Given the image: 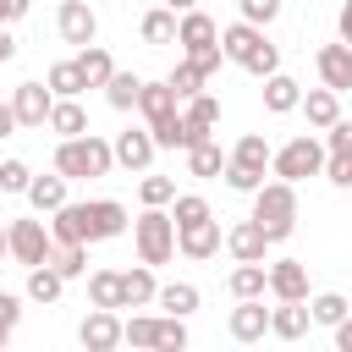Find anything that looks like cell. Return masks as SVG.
Instances as JSON below:
<instances>
[{"label":"cell","instance_id":"cell-1","mask_svg":"<svg viewBox=\"0 0 352 352\" xmlns=\"http://www.w3.org/2000/svg\"><path fill=\"white\" fill-rule=\"evenodd\" d=\"M110 165H116V154H110V143H104L99 132H82V138H60V143H55V170H60L66 182L110 176Z\"/></svg>","mask_w":352,"mask_h":352},{"label":"cell","instance_id":"cell-2","mask_svg":"<svg viewBox=\"0 0 352 352\" xmlns=\"http://www.w3.org/2000/svg\"><path fill=\"white\" fill-rule=\"evenodd\" d=\"M253 220L270 231V242H286L297 231V182H258L253 187Z\"/></svg>","mask_w":352,"mask_h":352},{"label":"cell","instance_id":"cell-3","mask_svg":"<svg viewBox=\"0 0 352 352\" xmlns=\"http://www.w3.org/2000/svg\"><path fill=\"white\" fill-rule=\"evenodd\" d=\"M132 248H138V258L143 264H170L176 258V220H170V209H154V204H143V214L132 220Z\"/></svg>","mask_w":352,"mask_h":352},{"label":"cell","instance_id":"cell-4","mask_svg":"<svg viewBox=\"0 0 352 352\" xmlns=\"http://www.w3.org/2000/svg\"><path fill=\"white\" fill-rule=\"evenodd\" d=\"M270 170H275L280 182H308V176H319V170H324V138L297 132L292 143H280V148L270 154Z\"/></svg>","mask_w":352,"mask_h":352},{"label":"cell","instance_id":"cell-5","mask_svg":"<svg viewBox=\"0 0 352 352\" xmlns=\"http://www.w3.org/2000/svg\"><path fill=\"white\" fill-rule=\"evenodd\" d=\"M6 242H11V264H22V270L44 264L50 248H55L50 220H11V226H6Z\"/></svg>","mask_w":352,"mask_h":352},{"label":"cell","instance_id":"cell-6","mask_svg":"<svg viewBox=\"0 0 352 352\" xmlns=\"http://www.w3.org/2000/svg\"><path fill=\"white\" fill-rule=\"evenodd\" d=\"M55 33H60V44H94L99 38V16H94V6L88 0H60V11H55Z\"/></svg>","mask_w":352,"mask_h":352},{"label":"cell","instance_id":"cell-7","mask_svg":"<svg viewBox=\"0 0 352 352\" xmlns=\"http://www.w3.org/2000/svg\"><path fill=\"white\" fill-rule=\"evenodd\" d=\"M264 280H270V297H275V302H308V264H302V258H275V264H264Z\"/></svg>","mask_w":352,"mask_h":352},{"label":"cell","instance_id":"cell-8","mask_svg":"<svg viewBox=\"0 0 352 352\" xmlns=\"http://www.w3.org/2000/svg\"><path fill=\"white\" fill-rule=\"evenodd\" d=\"M50 104H55L50 82H16V88H11V110H16V126H28V132H38V126L50 121Z\"/></svg>","mask_w":352,"mask_h":352},{"label":"cell","instance_id":"cell-9","mask_svg":"<svg viewBox=\"0 0 352 352\" xmlns=\"http://www.w3.org/2000/svg\"><path fill=\"white\" fill-rule=\"evenodd\" d=\"M110 154H116V165H121V170H148V165H154V154H160V143H154V132H148V126H126V132H116Z\"/></svg>","mask_w":352,"mask_h":352},{"label":"cell","instance_id":"cell-10","mask_svg":"<svg viewBox=\"0 0 352 352\" xmlns=\"http://www.w3.org/2000/svg\"><path fill=\"white\" fill-rule=\"evenodd\" d=\"M275 242H270V231L248 214V220H236L231 231H226V253L236 258V264H264V253H270Z\"/></svg>","mask_w":352,"mask_h":352},{"label":"cell","instance_id":"cell-11","mask_svg":"<svg viewBox=\"0 0 352 352\" xmlns=\"http://www.w3.org/2000/svg\"><path fill=\"white\" fill-rule=\"evenodd\" d=\"M226 330H231V341H242V346H248V341H264V336H270V308H264V297H236Z\"/></svg>","mask_w":352,"mask_h":352},{"label":"cell","instance_id":"cell-12","mask_svg":"<svg viewBox=\"0 0 352 352\" xmlns=\"http://www.w3.org/2000/svg\"><path fill=\"white\" fill-rule=\"evenodd\" d=\"M77 341L88 352H116L121 346V314L116 308H88V319L77 324Z\"/></svg>","mask_w":352,"mask_h":352},{"label":"cell","instance_id":"cell-13","mask_svg":"<svg viewBox=\"0 0 352 352\" xmlns=\"http://www.w3.org/2000/svg\"><path fill=\"white\" fill-rule=\"evenodd\" d=\"M214 38H220V22H214L204 6L176 11V50H182V55H192V50H204V44H214Z\"/></svg>","mask_w":352,"mask_h":352},{"label":"cell","instance_id":"cell-14","mask_svg":"<svg viewBox=\"0 0 352 352\" xmlns=\"http://www.w3.org/2000/svg\"><path fill=\"white\" fill-rule=\"evenodd\" d=\"M220 220H198V226H176V253L182 258H192V264H204V258H214L220 253Z\"/></svg>","mask_w":352,"mask_h":352},{"label":"cell","instance_id":"cell-15","mask_svg":"<svg viewBox=\"0 0 352 352\" xmlns=\"http://www.w3.org/2000/svg\"><path fill=\"white\" fill-rule=\"evenodd\" d=\"M314 66H319V82L346 94L352 88V44H319L314 50Z\"/></svg>","mask_w":352,"mask_h":352},{"label":"cell","instance_id":"cell-16","mask_svg":"<svg viewBox=\"0 0 352 352\" xmlns=\"http://www.w3.org/2000/svg\"><path fill=\"white\" fill-rule=\"evenodd\" d=\"M182 126H187V143L209 138V132L220 126V99H214V94H192V99H182Z\"/></svg>","mask_w":352,"mask_h":352},{"label":"cell","instance_id":"cell-17","mask_svg":"<svg viewBox=\"0 0 352 352\" xmlns=\"http://www.w3.org/2000/svg\"><path fill=\"white\" fill-rule=\"evenodd\" d=\"M121 231H126V204L94 198V204H88V242H116Z\"/></svg>","mask_w":352,"mask_h":352},{"label":"cell","instance_id":"cell-18","mask_svg":"<svg viewBox=\"0 0 352 352\" xmlns=\"http://www.w3.org/2000/svg\"><path fill=\"white\" fill-rule=\"evenodd\" d=\"M154 292H160V280H154V264H132V270H121V308H148L154 302Z\"/></svg>","mask_w":352,"mask_h":352},{"label":"cell","instance_id":"cell-19","mask_svg":"<svg viewBox=\"0 0 352 352\" xmlns=\"http://www.w3.org/2000/svg\"><path fill=\"white\" fill-rule=\"evenodd\" d=\"M258 44H264V28H253V22H242V16H236L231 28H220V50H226V60H231V66H242Z\"/></svg>","mask_w":352,"mask_h":352},{"label":"cell","instance_id":"cell-20","mask_svg":"<svg viewBox=\"0 0 352 352\" xmlns=\"http://www.w3.org/2000/svg\"><path fill=\"white\" fill-rule=\"evenodd\" d=\"M297 99H302V82H297L292 72H270V77H264V110H270V116H292Z\"/></svg>","mask_w":352,"mask_h":352},{"label":"cell","instance_id":"cell-21","mask_svg":"<svg viewBox=\"0 0 352 352\" xmlns=\"http://www.w3.org/2000/svg\"><path fill=\"white\" fill-rule=\"evenodd\" d=\"M297 110H302V116H308V126H314V132H324V126H330V121H336V116H341V94H336V88H324V82H319V88H308V94H302V99H297Z\"/></svg>","mask_w":352,"mask_h":352},{"label":"cell","instance_id":"cell-22","mask_svg":"<svg viewBox=\"0 0 352 352\" xmlns=\"http://www.w3.org/2000/svg\"><path fill=\"white\" fill-rule=\"evenodd\" d=\"M50 236L55 242H88V204H60V209H50Z\"/></svg>","mask_w":352,"mask_h":352},{"label":"cell","instance_id":"cell-23","mask_svg":"<svg viewBox=\"0 0 352 352\" xmlns=\"http://www.w3.org/2000/svg\"><path fill=\"white\" fill-rule=\"evenodd\" d=\"M60 292H66V280H60V270H55L50 258L28 270V286H22V297H28V302H38V308H50V302H60Z\"/></svg>","mask_w":352,"mask_h":352},{"label":"cell","instance_id":"cell-24","mask_svg":"<svg viewBox=\"0 0 352 352\" xmlns=\"http://www.w3.org/2000/svg\"><path fill=\"white\" fill-rule=\"evenodd\" d=\"M308 324H314L308 302H275L270 308V336H280V341H302Z\"/></svg>","mask_w":352,"mask_h":352},{"label":"cell","instance_id":"cell-25","mask_svg":"<svg viewBox=\"0 0 352 352\" xmlns=\"http://www.w3.org/2000/svg\"><path fill=\"white\" fill-rule=\"evenodd\" d=\"M182 154H187V176H198V182H209V176L226 170V148H220L214 138H198V143H187Z\"/></svg>","mask_w":352,"mask_h":352},{"label":"cell","instance_id":"cell-26","mask_svg":"<svg viewBox=\"0 0 352 352\" xmlns=\"http://www.w3.org/2000/svg\"><path fill=\"white\" fill-rule=\"evenodd\" d=\"M66 187H72V182H66L60 170H50V176H33L22 198L33 204V214H50V209H60V204H66Z\"/></svg>","mask_w":352,"mask_h":352},{"label":"cell","instance_id":"cell-27","mask_svg":"<svg viewBox=\"0 0 352 352\" xmlns=\"http://www.w3.org/2000/svg\"><path fill=\"white\" fill-rule=\"evenodd\" d=\"M44 126H50L55 138H82V132H94V126H88V110H82L77 99H55V104H50V121H44Z\"/></svg>","mask_w":352,"mask_h":352},{"label":"cell","instance_id":"cell-28","mask_svg":"<svg viewBox=\"0 0 352 352\" xmlns=\"http://www.w3.org/2000/svg\"><path fill=\"white\" fill-rule=\"evenodd\" d=\"M77 72H82V82H88V88H104V82H110V72H116V60H110V50L94 38V44H82V50H77Z\"/></svg>","mask_w":352,"mask_h":352},{"label":"cell","instance_id":"cell-29","mask_svg":"<svg viewBox=\"0 0 352 352\" xmlns=\"http://www.w3.org/2000/svg\"><path fill=\"white\" fill-rule=\"evenodd\" d=\"M154 302H160L165 314H182V319H187V314H198V302H204V292H198L192 280H165V286L154 292Z\"/></svg>","mask_w":352,"mask_h":352},{"label":"cell","instance_id":"cell-30","mask_svg":"<svg viewBox=\"0 0 352 352\" xmlns=\"http://www.w3.org/2000/svg\"><path fill=\"white\" fill-rule=\"evenodd\" d=\"M50 264L60 270V280H82L88 275V242H55L50 248Z\"/></svg>","mask_w":352,"mask_h":352},{"label":"cell","instance_id":"cell-31","mask_svg":"<svg viewBox=\"0 0 352 352\" xmlns=\"http://www.w3.org/2000/svg\"><path fill=\"white\" fill-rule=\"evenodd\" d=\"M138 33H143V44H176V11H170V6H154V11H143Z\"/></svg>","mask_w":352,"mask_h":352},{"label":"cell","instance_id":"cell-32","mask_svg":"<svg viewBox=\"0 0 352 352\" xmlns=\"http://www.w3.org/2000/svg\"><path fill=\"white\" fill-rule=\"evenodd\" d=\"M138 88H143V77L138 72H110V82H104V99H110V110H138Z\"/></svg>","mask_w":352,"mask_h":352},{"label":"cell","instance_id":"cell-33","mask_svg":"<svg viewBox=\"0 0 352 352\" xmlns=\"http://www.w3.org/2000/svg\"><path fill=\"white\" fill-rule=\"evenodd\" d=\"M270 154H275V148H270V138L248 132V138H236V148H231L226 160H236V165H248V170H258V176H264V170H270Z\"/></svg>","mask_w":352,"mask_h":352},{"label":"cell","instance_id":"cell-34","mask_svg":"<svg viewBox=\"0 0 352 352\" xmlns=\"http://www.w3.org/2000/svg\"><path fill=\"white\" fill-rule=\"evenodd\" d=\"M308 314H314V324H341L346 314H352V302L341 297V292H308Z\"/></svg>","mask_w":352,"mask_h":352},{"label":"cell","instance_id":"cell-35","mask_svg":"<svg viewBox=\"0 0 352 352\" xmlns=\"http://www.w3.org/2000/svg\"><path fill=\"white\" fill-rule=\"evenodd\" d=\"M44 82H50V94L55 99H77L88 82H82V72H77V60H55L50 72H44Z\"/></svg>","mask_w":352,"mask_h":352},{"label":"cell","instance_id":"cell-36","mask_svg":"<svg viewBox=\"0 0 352 352\" xmlns=\"http://www.w3.org/2000/svg\"><path fill=\"white\" fill-rule=\"evenodd\" d=\"M165 209H170V220H176V226H198V220H214V209H209V198H204V192H176Z\"/></svg>","mask_w":352,"mask_h":352},{"label":"cell","instance_id":"cell-37","mask_svg":"<svg viewBox=\"0 0 352 352\" xmlns=\"http://www.w3.org/2000/svg\"><path fill=\"white\" fill-rule=\"evenodd\" d=\"M88 302L94 308H121V270H94L88 275Z\"/></svg>","mask_w":352,"mask_h":352},{"label":"cell","instance_id":"cell-38","mask_svg":"<svg viewBox=\"0 0 352 352\" xmlns=\"http://www.w3.org/2000/svg\"><path fill=\"white\" fill-rule=\"evenodd\" d=\"M165 82L176 88V99H192V94H204V82H209V77H204V72H198V66L182 55V60L170 66V77H165Z\"/></svg>","mask_w":352,"mask_h":352},{"label":"cell","instance_id":"cell-39","mask_svg":"<svg viewBox=\"0 0 352 352\" xmlns=\"http://www.w3.org/2000/svg\"><path fill=\"white\" fill-rule=\"evenodd\" d=\"M170 198H176V176H154V170H143V182H138V204L165 209Z\"/></svg>","mask_w":352,"mask_h":352},{"label":"cell","instance_id":"cell-40","mask_svg":"<svg viewBox=\"0 0 352 352\" xmlns=\"http://www.w3.org/2000/svg\"><path fill=\"white\" fill-rule=\"evenodd\" d=\"M270 280H264V264H236L231 270V297H264Z\"/></svg>","mask_w":352,"mask_h":352},{"label":"cell","instance_id":"cell-41","mask_svg":"<svg viewBox=\"0 0 352 352\" xmlns=\"http://www.w3.org/2000/svg\"><path fill=\"white\" fill-rule=\"evenodd\" d=\"M154 336H160V319H154V314L121 319V346H154Z\"/></svg>","mask_w":352,"mask_h":352},{"label":"cell","instance_id":"cell-42","mask_svg":"<svg viewBox=\"0 0 352 352\" xmlns=\"http://www.w3.org/2000/svg\"><path fill=\"white\" fill-rule=\"evenodd\" d=\"M242 72H248V77H258V82H264V77H270V72H280V50H275V44H270V38H264V44H258V50H253V55H248V60H242Z\"/></svg>","mask_w":352,"mask_h":352},{"label":"cell","instance_id":"cell-43","mask_svg":"<svg viewBox=\"0 0 352 352\" xmlns=\"http://www.w3.org/2000/svg\"><path fill=\"white\" fill-rule=\"evenodd\" d=\"M154 346H160V352H182V346H187V319H182V314H165Z\"/></svg>","mask_w":352,"mask_h":352},{"label":"cell","instance_id":"cell-44","mask_svg":"<svg viewBox=\"0 0 352 352\" xmlns=\"http://www.w3.org/2000/svg\"><path fill=\"white\" fill-rule=\"evenodd\" d=\"M28 182H33V170H28V160H0V192H28Z\"/></svg>","mask_w":352,"mask_h":352},{"label":"cell","instance_id":"cell-45","mask_svg":"<svg viewBox=\"0 0 352 352\" xmlns=\"http://www.w3.org/2000/svg\"><path fill=\"white\" fill-rule=\"evenodd\" d=\"M236 11H242V22H253V28H270V22L280 16V0H236Z\"/></svg>","mask_w":352,"mask_h":352},{"label":"cell","instance_id":"cell-46","mask_svg":"<svg viewBox=\"0 0 352 352\" xmlns=\"http://www.w3.org/2000/svg\"><path fill=\"white\" fill-rule=\"evenodd\" d=\"M319 176L346 192V187H352V154H324V170H319Z\"/></svg>","mask_w":352,"mask_h":352},{"label":"cell","instance_id":"cell-47","mask_svg":"<svg viewBox=\"0 0 352 352\" xmlns=\"http://www.w3.org/2000/svg\"><path fill=\"white\" fill-rule=\"evenodd\" d=\"M220 176H226V187H231V192H253V187L264 182L258 170H248V165H236V160H226V170H220Z\"/></svg>","mask_w":352,"mask_h":352},{"label":"cell","instance_id":"cell-48","mask_svg":"<svg viewBox=\"0 0 352 352\" xmlns=\"http://www.w3.org/2000/svg\"><path fill=\"white\" fill-rule=\"evenodd\" d=\"M324 154H352V121L336 116V121L324 126Z\"/></svg>","mask_w":352,"mask_h":352},{"label":"cell","instance_id":"cell-49","mask_svg":"<svg viewBox=\"0 0 352 352\" xmlns=\"http://www.w3.org/2000/svg\"><path fill=\"white\" fill-rule=\"evenodd\" d=\"M187 60H192V66H198V72L209 77V72H220V60H226V50H220V38H214V44H204V50H192Z\"/></svg>","mask_w":352,"mask_h":352},{"label":"cell","instance_id":"cell-50","mask_svg":"<svg viewBox=\"0 0 352 352\" xmlns=\"http://www.w3.org/2000/svg\"><path fill=\"white\" fill-rule=\"evenodd\" d=\"M16 319H22V297H16V292H0V330L11 336V330H16Z\"/></svg>","mask_w":352,"mask_h":352},{"label":"cell","instance_id":"cell-51","mask_svg":"<svg viewBox=\"0 0 352 352\" xmlns=\"http://www.w3.org/2000/svg\"><path fill=\"white\" fill-rule=\"evenodd\" d=\"M336 33H341V44H352V0H341V11H336Z\"/></svg>","mask_w":352,"mask_h":352},{"label":"cell","instance_id":"cell-52","mask_svg":"<svg viewBox=\"0 0 352 352\" xmlns=\"http://www.w3.org/2000/svg\"><path fill=\"white\" fill-rule=\"evenodd\" d=\"M11 132H22V126H16V110H11V99H0V138H11Z\"/></svg>","mask_w":352,"mask_h":352},{"label":"cell","instance_id":"cell-53","mask_svg":"<svg viewBox=\"0 0 352 352\" xmlns=\"http://www.w3.org/2000/svg\"><path fill=\"white\" fill-rule=\"evenodd\" d=\"M330 330H336V346H341V352H352V314H346L341 324H330Z\"/></svg>","mask_w":352,"mask_h":352},{"label":"cell","instance_id":"cell-54","mask_svg":"<svg viewBox=\"0 0 352 352\" xmlns=\"http://www.w3.org/2000/svg\"><path fill=\"white\" fill-rule=\"evenodd\" d=\"M33 11V0H6V22H22Z\"/></svg>","mask_w":352,"mask_h":352},{"label":"cell","instance_id":"cell-55","mask_svg":"<svg viewBox=\"0 0 352 352\" xmlns=\"http://www.w3.org/2000/svg\"><path fill=\"white\" fill-rule=\"evenodd\" d=\"M16 55V38H11V28H0V66Z\"/></svg>","mask_w":352,"mask_h":352},{"label":"cell","instance_id":"cell-56","mask_svg":"<svg viewBox=\"0 0 352 352\" xmlns=\"http://www.w3.org/2000/svg\"><path fill=\"white\" fill-rule=\"evenodd\" d=\"M170 11H192V6H204V0H165Z\"/></svg>","mask_w":352,"mask_h":352},{"label":"cell","instance_id":"cell-57","mask_svg":"<svg viewBox=\"0 0 352 352\" xmlns=\"http://www.w3.org/2000/svg\"><path fill=\"white\" fill-rule=\"evenodd\" d=\"M0 258H11V242H6V226H0Z\"/></svg>","mask_w":352,"mask_h":352},{"label":"cell","instance_id":"cell-58","mask_svg":"<svg viewBox=\"0 0 352 352\" xmlns=\"http://www.w3.org/2000/svg\"><path fill=\"white\" fill-rule=\"evenodd\" d=\"M0 28H6V0H0Z\"/></svg>","mask_w":352,"mask_h":352},{"label":"cell","instance_id":"cell-59","mask_svg":"<svg viewBox=\"0 0 352 352\" xmlns=\"http://www.w3.org/2000/svg\"><path fill=\"white\" fill-rule=\"evenodd\" d=\"M6 341H11V336H6V330H0V346H6Z\"/></svg>","mask_w":352,"mask_h":352}]
</instances>
